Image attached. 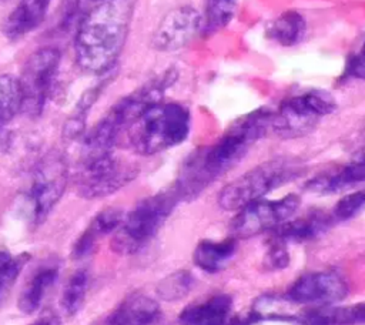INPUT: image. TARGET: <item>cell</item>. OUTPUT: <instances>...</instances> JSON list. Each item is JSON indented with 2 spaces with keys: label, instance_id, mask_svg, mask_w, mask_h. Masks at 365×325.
Segmentation results:
<instances>
[{
  "label": "cell",
  "instance_id": "obj_13",
  "mask_svg": "<svg viewBox=\"0 0 365 325\" xmlns=\"http://www.w3.org/2000/svg\"><path fill=\"white\" fill-rule=\"evenodd\" d=\"M51 0H19L3 23V34L17 41L36 30L46 19Z\"/></svg>",
  "mask_w": 365,
  "mask_h": 325
},
{
  "label": "cell",
  "instance_id": "obj_18",
  "mask_svg": "<svg viewBox=\"0 0 365 325\" xmlns=\"http://www.w3.org/2000/svg\"><path fill=\"white\" fill-rule=\"evenodd\" d=\"M301 325H361L365 324V302L354 305H321L295 316Z\"/></svg>",
  "mask_w": 365,
  "mask_h": 325
},
{
  "label": "cell",
  "instance_id": "obj_11",
  "mask_svg": "<svg viewBox=\"0 0 365 325\" xmlns=\"http://www.w3.org/2000/svg\"><path fill=\"white\" fill-rule=\"evenodd\" d=\"M349 292L344 277L336 271H315L308 272L288 288L287 301L292 304L309 305H332L342 301Z\"/></svg>",
  "mask_w": 365,
  "mask_h": 325
},
{
  "label": "cell",
  "instance_id": "obj_3",
  "mask_svg": "<svg viewBox=\"0 0 365 325\" xmlns=\"http://www.w3.org/2000/svg\"><path fill=\"white\" fill-rule=\"evenodd\" d=\"M191 130L190 108L178 101L150 105L127 128L130 147L140 155H154L184 143Z\"/></svg>",
  "mask_w": 365,
  "mask_h": 325
},
{
  "label": "cell",
  "instance_id": "obj_32",
  "mask_svg": "<svg viewBox=\"0 0 365 325\" xmlns=\"http://www.w3.org/2000/svg\"><path fill=\"white\" fill-rule=\"evenodd\" d=\"M352 160H358V161H365V145H362L358 151H356V154H355V157L352 158Z\"/></svg>",
  "mask_w": 365,
  "mask_h": 325
},
{
  "label": "cell",
  "instance_id": "obj_14",
  "mask_svg": "<svg viewBox=\"0 0 365 325\" xmlns=\"http://www.w3.org/2000/svg\"><path fill=\"white\" fill-rule=\"evenodd\" d=\"M123 220L124 212L117 207H107L101 210L98 214L94 215L90 224L73 244L71 257L74 259H83L93 254L97 248L98 241L107 234L114 232L121 225Z\"/></svg>",
  "mask_w": 365,
  "mask_h": 325
},
{
  "label": "cell",
  "instance_id": "obj_27",
  "mask_svg": "<svg viewBox=\"0 0 365 325\" xmlns=\"http://www.w3.org/2000/svg\"><path fill=\"white\" fill-rule=\"evenodd\" d=\"M365 210V188L344 195L332 210L334 220L346 221Z\"/></svg>",
  "mask_w": 365,
  "mask_h": 325
},
{
  "label": "cell",
  "instance_id": "obj_10",
  "mask_svg": "<svg viewBox=\"0 0 365 325\" xmlns=\"http://www.w3.org/2000/svg\"><path fill=\"white\" fill-rule=\"evenodd\" d=\"M299 197L288 194L279 200H257L237 211L230 231L234 238H250L272 231L297 211Z\"/></svg>",
  "mask_w": 365,
  "mask_h": 325
},
{
  "label": "cell",
  "instance_id": "obj_25",
  "mask_svg": "<svg viewBox=\"0 0 365 325\" xmlns=\"http://www.w3.org/2000/svg\"><path fill=\"white\" fill-rule=\"evenodd\" d=\"M194 287V277L187 269H178L157 284V295L167 302L180 301L190 294Z\"/></svg>",
  "mask_w": 365,
  "mask_h": 325
},
{
  "label": "cell",
  "instance_id": "obj_7",
  "mask_svg": "<svg viewBox=\"0 0 365 325\" xmlns=\"http://www.w3.org/2000/svg\"><path fill=\"white\" fill-rule=\"evenodd\" d=\"M138 168L118 158L114 153L80 157L74 177L76 191L86 200L114 194L135 178Z\"/></svg>",
  "mask_w": 365,
  "mask_h": 325
},
{
  "label": "cell",
  "instance_id": "obj_28",
  "mask_svg": "<svg viewBox=\"0 0 365 325\" xmlns=\"http://www.w3.org/2000/svg\"><path fill=\"white\" fill-rule=\"evenodd\" d=\"M289 262V254L285 242L277 237H271V244L264 257V267L267 269H284Z\"/></svg>",
  "mask_w": 365,
  "mask_h": 325
},
{
  "label": "cell",
  "instance_id": "obj_26",
  "mask_svg": "<svg viewBox=\"0 0 365 325\" xmlns=\"http://www.w3.org/2000/svg\"><path fill=\"white\" fill-rule=\"evenodd\" d=\"M27 261V254L14 255L9 251L0 249V308L7 299Z\"/></svg>",
  "mask_w": 365,
  "mask_h": 325
},
{
  "label": "cell",
  "instance_id": "obj_16",
  "mask_svg": "<svg viewBox=\"0 0 365 325\" xmlns=\"http://www.w3.org/2000/svg\"><path fill=\"white\" fill-rule=\"evenodd\" d=\"M334 222V217L322 211H311L304 217L295 220H287L271 231L272 237L282 239L284 242H302L318 238L325 234Z\"/></svg>",
  "mask_w": 365,
  "mask_h": 325
},
{
  "label": "cell",
  "instance_id": "obj_6",
  "mask_svg": "<svg viewBox=\"0 0 365 325\" xmlns=\"http://www.w3.org/2000/svg\"><path fill=\"white\" fill-rule=\"evenodd\" d=\"M336 110L335 97L322 88H307L284 98L272 111L271 130L281 138L304 137L315 130L322 117Z\"/></svg>",
  "mask_w": 365,
  "mask_h": 325
},
{
  "label": "cell",
  "instance_id": "obj_2",
  "mask_svg": "<svg viewBox=\"0 0 365 325\" xmlns=\"http://www.w3.org/2000/svg\"><path fill=\"white\" fill-rule=\"evenodd\" d=\"M135 0H103L86 13L74 37L77 64L87 73L110 71L125 44Z\"/></svg>",
  "mask_w": 365,
  "mask_h": 325
},
{
  "label": "cell",
  "instance_id": "obj_9",
  "mask_svg": "<svg viewBox=\"0 0 365 325\" xmlns=\"http://www.w3.org/2000/svg\"><path fill=\"white\" fill-rule=\"evenodd\" d=\"M60 66V51L47 46L36 50L26 60L19 77L21 90V111L29 117H38L50 97Z\"/></svg>",
  "mask_w": 365,
  "mask_h": 325
},
{
  "label": "cell",
  "instance_id": "obj_17",
  "mask_svg": "<svg viewBox=\"0 0 365 325\" xmlns=\"http://www.w3.org/2000/svg\"><path fill=\"white\" fill-rule=\"evenodd\" d=\"M232 309V299L227 294H215L201 302L185 306L180 315L184 325H227Z\"/></svg>",
  "mask_w": 365,
  "mask_h": 325
},
{
  "label": "cell",
  "instance_id": "obj_15",
  "mask_svg": "<svg viewBox=\"0 0 365 325\" xmlns=\"http://www.w3.org/2000/svg\"><path fill=\"white\" fill-rule=\"evenodd\" d=\"M365 182V161L352 160L351 162L329 170L325 172H321L307 181L305 190L314 194L321 195H329L341 192L346 188L356 187L359 184Z\"/></svg>",
  "mask_w": 365,
  "mask_h": 325
},
{
  "label": "cell",
  "instance_id": "obj_8",
  "mask_svg": "<svg viewBox=\"0 0 365 325\" xmlns=\"http://www.w3.org/2000/svg\"><path fill=\"white\" fill-rule=\"evenodd\" d=\"M68 181V165L58 151L47 153L36 165L27 191L31 225H40L63 197Z\"/></svg>",
  "mask_w": 365,
  "mask_h": 325
},
{
  "label": "cell",
  "instance_id": "obj_21",
  "mask_svg": "<svg viewBox=\"0 0 365 325\" xmlns=\"http://www.w3.org/2000/svg\"><path fill=\"white\" fill-rule=\"evenodd\" d=\"M307 34V20L297 10H287L272 20L267 29V36L274 43L292 47L299 44Z\"/></svg>",
  "mask_w": 365,
  "mask_h": 325
},
{
  "label": "cell",
  "instance_id": "obj_31",
  "mask_svg": "<svg viewBox=\"0 0 365 325\" xmlns=\"http://www.w3.org/2000/svg\"><path fill=\"white\" fill-rule=\"evenodd\" d=\"M94 325H123V324H120V322L111 315V312H110L106 318H103L100 322H97V324H94ZM151 325H165V322H164L163 319H160V321H157V322H154V324H151Z\"/></svg>",
  "mask_w": 365,
  "mask_h": 325
},
{
  "label": "cell",
  "instance_id": "obj_24",
  "mask_svg": "<svg viewBox=\"0 0 365 325\" xmlns=\"http://www.w3.org/2000/svg\"><path fill=\"white\" fill-rule=\"evenodd\" d=\"M21 111V90L19 78L11 74L0 76V133Z\"/></svg>",
  "mask_w": 365,
  "mask_h": 325
},
{
  "label": "cell",
  "instance_id": "obj_29",
  "mask_svg": "<svg viewBox=\"0 0 365 325\" xmlns=\"http://www.w3.org/2000/svg\"><path fill=\"white\" fill-rule=\"evenodd\" d=\"M345 76L349 78L365 80V38L359 50L349 58L345 67Z\"/></svg>",
  "mask_w": 365,
  "mask_h": 325
},
{
  "label": "cell",
  "instance_id": "obj_20",
  "mask_svg": "<svg viewBox=\"0 0 365 325\" xmlns=\"http://www.w3.org/2000/svg\"><path fill=\"white\" fill-rule=\"evenodd\" d=\"M237 251V238H227L222 241L204 239L197 244L192 252L194 264L210 274L225 268Z\"/></svg>",
  "mask_w": 365,
  "mask_h": 325
},
{
  "label": "cell",
  "instance_id": "obj_12",
  "mask_svg": "<svg viewBox=\"0 0 365 325\" xmlns=\"http://www.w3.org/2000/svg\"><path fill=\"white\" fill-rule=\"evenodd\" d=\"M201 31V13L191 6L171 10L153 33L155 50L170 53L185 47Z\"/></svg>",
  "mask_w": 365,
  "mask_h": 325
},
{
  "label": "cell",
  "instance_id": "obj_4",
  "mask_svg": "<svg viewBox=\"0 0 365 325\" xmlns=\"http://www.w3.org/2000/svg\"><path fill=\"white\" fill-rule=\"evenodd\" d=\"M305 172L302 161L294 157H275L245 171L228 182L218 194V205L225 211L262 200L268 192L299 178Z\"/></svg>",
  "mask_w": 365,
  "mask_h": 325
},
{
  "label": "cell",
  "instance_id": "obj_1",
  "mask_svg": "<svg viewBox=\"0 0 365 325\" xmlns=\"http://www.w3.org/2000/svg\"><path fill=\"white\" fill-rule=\"evenodd\" d=\"M272 110L257 108L238 117L208 147L191 153L180 168L174 184L180 200H194L208 185L237 165L271 128Z\"/></svg>",
  "mask_w": 365,
  "mask_h": 325
},
{
  "label": "cell",
  "instance_id": "obj_33",
  "mask_svg": "<svg viewBox=\"0 0 365 325\" xmlns=\"http://www.w3.org/2000/svg\"><path fill=\"white\" fill-rule=\"evenodd\" d=\"M96 1H103V0H96Z\"/></svg>",
  "mask_w": 365,
  "mask_h": 325
},
{
  "label": "cell",
  "instance_id": "obj_19",
  "mask_svg": "<svg viewBox=\"0 0 365 325\" xmlns=\"http://www.w3.org/2000/svg\"><path fill=\"white\" fill-rule=\"evenodd\" d=\"M58 278L57 265H41L38 267L29 281L24 284L19 299L17 306L23 314H34L40 309L48 289L54 285Z\"/></svg>",
  "mask_w": 365,
  "mask_h": 325
},
{
  "label": "cell",
  "instance_id": "obj_23",
  "mask_svg": "<svg viewBox=\"0 0 365 325\" xmlns=\"http://www.w3.org/2000/svg\"><path fill=\"white\" fill-rule=\"evenodd\" d=\"M88 285H90V274L86 268H81L73 272V275L70 277V279L67 281L63 289L61 299H60L61 309L64 311L66 315L73 316L81 309L87 296Z\"/></svg>",
  "mask_w": 365,
  "mask_h": 325
},
{
  "label": "cell",
  "instance_id": "obj_5",
  "mask_svg": "<svg viewBox=\"0 0 365 325\" xmlns=\"http://www.w3.org/2000/svg\"><path fill=\"white\" fill-rule=\"evenodd\" d=\"M178 201L181 200L173 187L138 201L114 231L111 249L120 255H133L143 249L171 215Z\"/></svg>",
  "mask_w": 365,
  "mask_h": 325
},
{
  "label": "cell",
  "instance_id": "obj_30",
  "mask_svg": "<svg viewBox=\"0 0 365 325\" xmlns=\"http://www.w3.org/2000/svg\"><path fill=\"white\" fill-rule=\"evenodd\" d=\"M29 325H60V322H58L57 316L48 314V315H44V316L38 318L37 321H34V322H31Z\"/></svg>",
  "mask_w": 365,
  "mask_h": 325
},
{
  "label": "cell",
  "instance_id": "obj_22",
  "mask_svg": "<svg viewBox=\"0 0 365 325\" xmlns=\"http://www.w3.org/2000/svg\"><path fill=\"white\" fill-rule=\"evenodd\" d=\"M238 0H204L201 13V31L215 34L225 29L234 19Z\"/></svg>",
  "mask_w": 365,
  "mask_h": 325
}]
</instances>
